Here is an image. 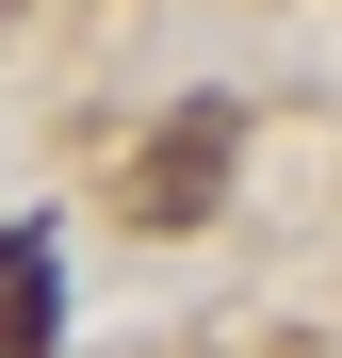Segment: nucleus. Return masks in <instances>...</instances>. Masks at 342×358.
Listing matches in <instances>:
<instances>
[{
    "label": "nucleus",
    "mask_w": 342,
    "mask_h": 358,
    "mask_svg": "<svg viewBox=\"0 0 342 358\" xmlns=\"http://www.w3.org/2000/svg\"><path fill=\"white\" fill-rule=\"evenodd\" d=\"M228 147H245V114H228V98H180V131L131 163V228H196L212 179H228Z\"/></svg>",
    "instance_id": "obj_1"
}]
</instances>
